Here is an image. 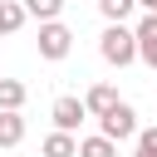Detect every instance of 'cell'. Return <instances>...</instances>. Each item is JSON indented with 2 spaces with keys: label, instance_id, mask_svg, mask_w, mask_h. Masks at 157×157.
<instances>
[{
  "label": "cell",
  "instance_id": "1",
  "mask_svg": "<svg viewBox=\"0 0 157 157\" xmlns=\"http://www.w3.org/2000/svg\"><path fill=\"white\" fill-rule=\"evenodd\" d=\"M98 54H103L113 69L137 64V39H132V29H128V25H108V29L98 34Z\"/></svg>",
  "mask_w": 157,
  "mask_h": 157
},
{
  "label": "cell",
  "instance_id": "2",
  "mask_svg": "<svg viewBox=\"0 0 157 157\" xmlns=\"http://www.w3.org/2000/svg\"><path fill=\"white\" fill-rule=\"evenodd\" d=\"M69 49H74V29L64 25V20H44L39 25V59H69Z\"/></svg>",
  "mask_w": 157,
  "mask_h": 157
},
{
  "label": "cell",
  "instance_id": "3",
  "mask_svg": "<svg viewBox=\"0 0 157 157\" xmlns=\"http://www.w3.org/2000/svg\"><path fill=\"white\" fill-rule=\"evenodd\" d=\"M98 132H103L108 142H128V137L137 132V113H132V103H123V98H118V103L98 118Z\"/></svg>",
  "mask_w": 157,
  "mask_h": 157
},
{
  "label": "cell",
  "instance_id": "4",
  "mask_svg": "<svg viewBox=\"0 0 157 157\" xmlns=\"http://www.w3.org/2000/svg\"><path fill=\"white\" fill-rule=\"evenodd\" d=\"M49 118H54V128H59V132H78V123L88 118V108H83V98H74V93H64V98H54V108H49Z\"/></svg>",
  "mask_w": 157,
  "mask_h": 157
},
{
  "label": "cell",
  "instance_id": "5",
  "mask_svg": "<svg viewBox=\"0 0 157 157\" xmlns=\"http://www.w3.org/2000/svg\"><path fill=\"white\" fill-rule=\"evenodd\" d=\"M132 39H137V59L147 69H157V15H142L137 29H132Z\"/></svg>",
  "mask_w": 157,
  "mask_h": 157
},
{
  "label": "cell",
  "instance_id": "6",
  "mask_svg": "<svg viewBox=\"0 0 157 157\" xmlns=\"http://www.w3.org/2000/svg\"><path fill=\"white\" fill-rule=\"evenodd\" d=\"M113 103H118V88H113V83H93V88L83 93V108H88L93 118H103Z\"/></svg>",
  "mask_w": 157,
  "mask_h": 157
},
{
  "label": "cell",
  "instance_id": "7",
  "mask_svg": "<svg viewBox=\"0 0 157 157\" xmlns=\"http://www.w3.org/2000/svg\"><path fill=\"white\" fill-rule=\"evenodd\" d=\"M74 147H78V137H74V132H59V128H54V132H49V137L39 142V157H74Z\"/></svg>",
  "mask_w": 157,
  "mask_h": 157
},
{
  "label": "cell",
  "instance_id": "8",
  "mask_svg": "<svg viewBox=\"0 0 157 157\" xmlns=\"http://www.w3.org/2000/svg\"><path fill=\"white\" fill-rule=\"evenodd\" d=\"M25 98H29V88L20 78H0V113H20Z\"/></svg>",
  "mask_w": 157,
  "mask_h": 157
},
{
  "label": "cell",
  "instance_id": "9",
  "mask_svg": "<svg viewBox=\"0 0 157 157\" xmlns=\"http://www.w3.org/2000/svg\"><path fill=\"white\" fill-rule=\"evenodd\" d=\"M20 142H25V118L20 113H0V152L20 147Z\"/></svg>",
  "mask_w": 157,
  "mask_h": 157
},
{
  "label": "cell",
  "instance_id": "10",
  "mask_svg": "<svg viewBox=\"0 0 157 157\" xmlns=\"http://www.w3.org/2000/svg\"><path fill=\"white\" fill-rule=\"evenodd\" d=\"M74 157H118V142H108L103 132H93V137H78Z\"/></svg>",
  "mask_w": 157,
  "mask_h": 157
},
{
  "label": "cell",
  "instance_id": "11",
  "mask_svg": "<svg viewBox=\"0 0 157 157\" xmlns=\"http://www.w3.org/2000/svg\"><path fill=\"white\" fill-rule=\"evenodd\" d=\"M25 20H29V15H25V5H20V0H0V39H5V34H15Z\"/></svg>",
  "mask_w": 157,
  "mask_h": 157
},
{
  "label": "cell",
  "instance_id": "12",
  "mask_svg": "<svg viewBox=\"0 0 157 157\" xmlns=\"http://www.w3.org/2000/svg\"><path fill=\"white\" fill-rule=\"evenodd\" d=\"M132 10H137V0H98V15H103L108 25H123Z\"/></svg>",
  "mask_w": 157,
  "mask_h": 157
},
{
  "label": "cell",
  "instance_id": "13",
  "mask_svg": "<svg viewBox=\"0 0 157 157\" xmlns=\"http://www.w3.org/2000/svg\"><path fill=\"white\" fill-rule=\"evenodd\" d=\"M25 5V15H34L39 25L44 20H59V10H64V0H20Z\"/></svg>",
  "mask_w": 157,
  "mask_h": 157
},
{
  "label": "cell",
  "instance_id": "14",
  "mask_svg": "<svg viewBox=\"0 0 157 157\" xmlns=\"http://www.w3.org/2000/svg\"><path fill=\"white\" fill-rule=\"evenodd\" d=\"M132 157H157V128H137L132 132Z\"/></svg>",
  "mask_w": 157,
  "mask_h": 157
},
{
  "label": "cell",
  "instance_id": "15",
  "mask_svg": "<svg viewBox=\"0 0 157 157\" xmlns=\"http://www.w3.org/2000/svg\"><path fill=\"white\" fill-rule=\"evenodd\" d=\"M137 5H142V10H147V15H157V0H137Z\"/></svg>",
  "mask_w": 157,
  "mask_h": 157
}]
</instances>
